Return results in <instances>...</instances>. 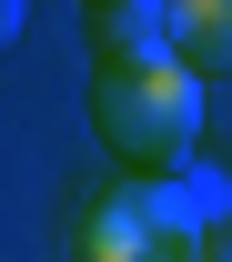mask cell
Masks as SVG:
<instances>
[{
    "label": "cell",
    "mask_w": 232,
    "mask_h": 262,
    "mask_svg": "<svg viewBox=\"0 0 232 262\" xmlns=\"http://www.w3.org/2000/svg\"><path fill=\"white\" fill-rule=\"evenodd\" d=\"M71 262H202V232L162 182H121L71 212Z\"/></svg>",
    "instance_id": "cell-2"
},
{
    "label": "cell",
    "mask_w": 232,
    "mask_h": 262,
    "mask_svg": "<svg viewBox=\"0 0 232 262\" xmlns=\"http://www.w3.org/2000/svg\"><path fill=\"white\" fill-rule=\"evenodd\" d=\"M202 262H232V232H212V242H202Z\"/></svg>",
    "instance_id": "cell-6"
},
{
    "label": "cell",
    "mask_w": 232,
    "mask_h": 262,
    "mask_svg": "<svg viewBox=\"0 0 232 262\" xmlns=\"http://www.w3.org/2000/svg\"><path fill=\"white\" fill-rule=\"evenodd\" d=\"M202 121H212V101H202V81L182 61L162 71H132V81H91V131L101 151L121 171H141V182H172V171L202 151Z\"/></svg>",
    "instance_id": "cell-1"
},
{
    "label": "cell",
    "mask_w": 232,
    "mask_h": 262,
    "mask_svg": "<svg viewBox=\"0 0 232 262\" xmlns=\"http://www.w3.org/2000/svg\"><path fill=\"white\" fill-rule=\"evenodd\" d=\"M20 20H31V10H20V0H0V51L20 40Z\"/></svg>",
    "instance_id": "cell-5"
},
{
    "label": "cell",
    "mask_w": 232,
    "mask_h": 262,
    "mask_svg": "<svg viewBox=\"0 0 232 262\" xmlns=\"http://www.w3.org/2000/svg\"><path fill=\"white\" fill-rule=\"evenodd\" d=\"M81 51H91V81L162 71L172 61V0H91L81 10Z\"/></svg>",
    "instance_id": "cell-3"
},
{
    "label": "cell",
    "mask_w": 232,
    "mask_h": 262,
    "mask_svg": "<svg viewBox=\"0 0 232 262\" xmlns=\"http://www.w3.org/2000/svg\"><path fill=\"white\" fill-rule=\"evenodd\" d=\"M172 61L192 81H222L232 71V0H172Z\"/></svg>",
    "instance_id": "cell-4"
}]
</instances>
